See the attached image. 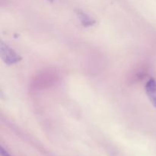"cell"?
I'll list each match as a JSON object with an SVG mask.
<instances>
[{"mask_svg": "<svg viewBox=\"0 0 156 156\" xmlns=\"http://www.w3.org/2000/svg\"><path fill=\"white\" fill-rule=\"evenodd\" d=\"M0 53H1L2 59L7 65L17 63L22 59L20 55H18L13 49L5 44L3 41L0 42Z\"/></svg>", "mask_w": 156, "mask_h": 156, "instance_id": "obj_1", "label": "cell"}, {"mask_svg": "<svg viewBox=\"0 0 156 156\" xmlns=\"http://www.w3.org/2000/svg\"><path fill=\"white\" fill-rule=\"evenodd\" d=\"M146 92L148 95V98L150 100L151 103L154 105L156 108V80L154 79H149L146 83Z\"/></svg>", "mask_w": 156, "mask_h": 156, "instance_id": "obj_2", "label": "cell"}, {"mask_svg": "<svg viewBox=\"0 0 156 156\" xmlns=\"http://www.w3.org/2000/svg\"><path fill=\"white\" fill-rule=\"evenodd\" d=\"M76 12L84 27H89L95 24V21L81 9H78L76 11Z\"/></svg>", "mask_w": 156, "mask_h": 156, "instance_id": "obj_3", "label": "cell"}, {"mask_svg": "<svg viewBox=\"0 0 156 156\" xmlns=\"http://www.w3.org/2000/svg\"><path fill=\"white\" fill-rule=\"evenodd\" d=\"M0 150H1V155H2V156H11L10 154H9V152H7V151L5 150L4 148H3L2 146H1V149H0Z\"/></svg>", "mask_w": 156, "mask_h": 156, "instance_id": "obj_4", "label": "cell"}, {"mask_svg": "<svg viewBox=\"0 0 156 156\" xmlns=\"http://www.w3.org/2000/svg\"><path fill=\"white\" fill-rule=\"evenodd\" d=\"M47 1L50 2H53V0H47Z\"/></svg>", "mask_w": 156, "mask_h": 156, "instance_id": "obj_5", "label": "cell"}]
</instances>
